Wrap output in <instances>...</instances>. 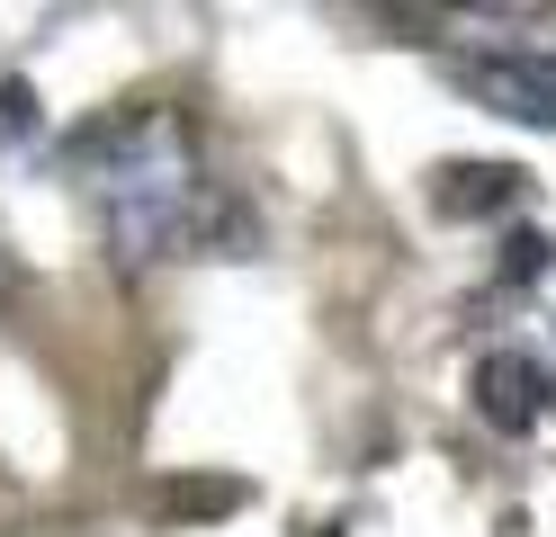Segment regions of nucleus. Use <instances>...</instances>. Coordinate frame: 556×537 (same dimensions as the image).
<instances>
[{"instance_id": "7", "label": "nucleus", "mask_w": 556, "mask_h": 537, "mask_svg": "<svg viewBox=\"0 0 556 537\" xmlns=\"http://www.w3.org/2000/svg\"><path fill=\"white\" fill-rule=\"evenodd\" d=\"M0 296H10V260H0Z\"/></svg>"}, {"instance_id": "4", "label": "nucleus", "mask_w": 556, "mask_h": 537, "mask_svg": "<svg viewBox=\"0 0 556 537\" xmlns=\"http://www.w3.org/2000/svg\"><path fill=\"white\" fill-rule=\"evenodd\" d=\"M520 179L530 170H511V162H448L431 179V206L448 215V225H476V215H503L520 197Z\"/></svg>"}, {"instance_id": "5", "label": "nucleus", "mask_w": 556, "mask_h": 537, "mask_svg": "<svg viewBox=\"0 0 556 537\" xmlns=\"http://www.w3.org/2000/svg\"><path fill=\"white\" fill-rule=\"evenodd\" d=\"M27 135H37V90L0 81V143H27Z\"/></svg>"}, {"instance_id": "2", "label": "nucleus", "mask_w": 556, "mask_h": 537, "mask_svg": "<svg viewBox=\"0 0 556 537\" xmlns=\"http://www.w3.org/2000/svg\"><path fill=\"white\" fill-rule=\"evenodd\" d=\"M458 72V90L484 107V117H511V126H539V135H556V54H539V46H503V54H458L448 63Z\"/></svg>"}, {"instance_id": "6", "label": "nucleus", "mask_w": 556, "mask_h": 537, "mask_svg": "<svg viewBox=\"0 0 556 537\" xmlns=\"http://www.w3.org/2000/svg\"><path fill=\"white\" fill-rule=\"evenodd\" d=\"M547 260H556V242H547V233H520V242H511V260H503V278H539Z\"/></svg>"}, {"instance_id": "3", "label": "nucleus", "mask_w": 556, "mask_h": 537, "mask_svg": "<svg viewBox=\"0 0 556 537\" xmlns=\"http://www.w3.org/2000/svg\"><path fill=\"white\" fill-rule=\"evenodd\" d=\"M476 412L503 430V439H530V430L547 421V368L530 349H494L476 368Z\"/></svg>"}, {"instance_id": "1", "label": "nucleus", "mask_w": 556, "mask_h": 537, "mask_svg": "<svg viewBox=\"0 0 556 537\" xmlns=\"http://www.w3.org/2000/svg\"><path fill=\"white\" fill-rule=\"evenodd\" d=\"M81 170H90V206H99V225H109L126 269L189 251L206 233V215H216V189H206V162H198V126L180 107H126V117L90 126Z\"/></svg>"}]
</instances>
